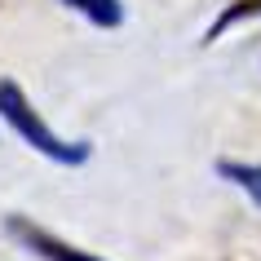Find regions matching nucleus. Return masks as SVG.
<instances>
[{
	"instance_id": "f257e3e1",
	"label": "nucleus",
	"mask_w": 261,
	"mask_h": 261,
	"mask_svg": "<svg viewBox=\"0 0 261 261\" xmlns=\"http://www.w3.org/2000/svg\"><path fill=\"white\" fill-rule=\"evenodd\" d=\"M0 120L9 124L31 151H40L44 160H54V164H84V160H89V142H62L54 128L40 120V111L27 102V93H22L14 80H0Z\"/></svg>"
},
{
	"instance_id": "f03ea898",
	"label": "nucleus",
	"mask_w": 261,
	"mask_h": 261,
	"mask_svg": "<svg viewBox=\"0 0 261 261\" xmlns=\"http://www.w3.org/2000/svg\"><path fill=\"white\" fill-rule=\"evenodd\" d=\"M9 234H14L22 248H31L36 257H44V261H97L93 252L62 244V239H54L49 230H40V226H31V221H22V217H9Z\"/></svg>"
},
{
	"instance_id": "7ed1b4c3",
	"label": "nucleus",
	"mask_w": 261,
	"mask_h": 261,
	"mask_svg": "<svg viewBox=\"0 0 261 261\" xmlns=\"http://www.w3.org/2000/svg\"><path fill=\"white\" fill-rule=\"evenodd\" d=\"M62 5H71L75 14H84L89 22H97V27H120V0H62Z\"/></svg>"
},
{
	"instance_id": "20e7f679",
	"label": "nucleus",
	"mask_w": 261,
	"mask_h": 261,
	"mask_svg": "<svg viewBox=\"0 0 261 261\" xmlns=\"http://www.w3.org/2000/svg\"><path fill=\"white\" fill-rule=\"evenodd\" d=\"M221 177H230L234 186H244L261 204V164H221Z\"/></svg>"
}]
</instances>
